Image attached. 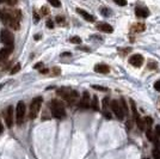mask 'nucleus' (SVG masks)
<instances>
[{"instance_id": "f257e3e1", "label": "nucleus", "mask_w": 160, "mask_h": 159, "mask_svg": "<svg viewBox=\"0 0 160 159\" xmlns=\"http://www.w3.org/2000/svg\"><path fill=\"white\" fill-rule=\"evenodd\" d=\"M19 17H20V12H18V11H7V10L0 11L1 22L7 28H11L14 30H18V28H19Z\"/></svg>"}, {"instance_id": "f03ea898", "label": "nucleus", "mask_w": 160, "mask_h": 159, "mask_svg": "<svg viewBox=\"0 0 160 159\" xmlns=\"http://www.w3.org/2000/svg\"><path fill=\"white\" fill-rule=\"evenodd\" d=\"M50 110H52V115L56 119H64V116H66L64 104L56 99L50 102Z\"/></svg>"}, {"instance_id": "7ed1b4c3", "label": "nucleus", "mask_w": 160, "mask_h": 159, "mask_svg": "<svg viewBox=\"0 0 160 159\" xmlns=\"http://www.w3.org/2000/svg\"><path fill=\"white\" fill-rule=\"evenodd\" d=\"M58 95L61 96L69 104H74L77 102V99L79 98L78 92L74 90H71V89H60V90H58Z\"/></svg>"}, {"instance_id": "20e7f679", "label": "nucleus", "mask_w": 160, "mask_h": 159, "mask_svg": "<svg viewBox=\"0 0 160 159\" xmlns=\"http://www.w3.org/2000/svg\"><path fill=\"white\" fill-rule=\"evenodd\" d=\"M25 114H27V105L24 102H18L17 107H16V122L18 126L23 125L24 120H25Z\"/></svg>"}, {"instance_id": "39448f33", "label": "nucleus", "mask_w": 160, "mask_h": 159, "mask_svg": "<svg viewBox=\"0 0 160 159\" xmlns=\"http://www.w3.org/2000/svg\"><path fill=\"white\" fill-rule=\"evenodd\" d=\"M42 102H43L42 97H36V98L32 99L31 104H30V114H29L31 120L36 119V116L38 115V111H39V109H41Z\"/></svg>"}, {"instance_id": "423d86ee", "label": "nucleus", "mask_w": 160, "mask_h": 159, "mask_svg": "<svg viewBox=\"0 0 160 159\" xmlns=\"http://www.w3.org/2000/svg\"><path fill=\"white\" fill-rule=\"evenodd\" d=\"M0 40H1V42L6 47L13 46V41H14L13 35H12V32H10V30H7V29H2L1 30V32H0Z\"/></svg>"}, {"instance_id": "0eeeda50", "label": "nucleus", "mask_w": 160, "mask_h": 159, "mask_svg": "<svg viewBox=\"0 0 160 159\" xmlns=\"http://www.w3.org/2000/svg\"><path fill=\"white\" fill-rule=\"evenodd\" d=\"M111 109H112V111H114V114L116 115V117L118 119V120H123L124 119V111L122 110V108H121V104H120V102L118 100H112L111 102Z\"/></svg>"}, {"instance_id": "6e6552de", "label": "nucleus", "mask_w": 160, "mask_h": 159, "mask_svg": "<svg viewBox=\"0 0 160 159\" xmlns=\"http://www.w3.org/2000/svg\"><path fill=\"white\" fill-rule=\"evenodd\" d=\"M129 64L133 65L134 67H140L143 64V56L140 54H135V55L129 58Z\"/></svg>"}, {"instance_id": "1a4fd4ad", "label": "nucleus", "mask_w": 160, "mask_h": 159, "mask_svg": "<svg viewBox=\"0 0 160 159\" xmlns=\"http://www.w3.org/2000/svg\"><path fill=\"white\" fill-rule=\"evenodd\" d=\"M5 120H6V125L7 127L11 128L13 126V108L10 105L6 110V114H5Z\"/></svg>"}, {"instance_id": "9d476101", "label": "nucleus", "mask_w": 160, "mask_h": 159, "mask_svg": "<svg viewBox=\"0 0 160 159\" xmlns=\"http://www.w3.org/2000/svg\"><path fill=\"white\" fill-rule=\"evenodd\" d=\"M135 14L140 18H147L149 16V11H148V8H145V7H136Z\"/></svg>"}, {"instance_id": "9b49d317", "label": "nucleus", "mask_w": 160, "mask_h": 159, "mask_svg": "<svg viewBox=\"0 0 160 159\" xmlns=\"http://www.w3.org/2000/svg\"><path fill=\"white\" fill-rule=\"evenodd\" d=\"M77 12H78L80 16H83L85 21H87V22H95V17H93L92 14H90L89 12H86L85 10H83V8H77Z\"/></svg>"}, {"instance_id": "f8f14e48", "label": "nucleus", "mask_w": 160, "mask_h": 159, "mask_svg": "<svg viewBox=\"0 0 160 159\" xmlns=\"http://www.w3.org/2000/svg\"><path fill=\"white\" fill-rule=\"evenodd\" d=\"M97 29H99L100 31L103 32H106V33H111V32L114 31L112 27L110 24H108V23H99V24H97Z\"/></svg>"}, {"instance_id": "ddd939ff", "label": "nucleus", "mask_w": 160, "mask_h": 159, "mask_svg": "<svg viewBox=\"0 0 160 159\" xmlns=\"http://www.w3.org/2000/svg\"><path fill=\"white\" fill-rule=\"evenodd\" d=\"M109 98L108 97H105L104 99H103V114H104V116L106 117V119H111V114H110V111H109Z\"/></svg>"}, {"instance_id": "4468645a", "label": "nucleus", "mask_w": 160, "mask_h": 159, "mask_svg": "<svg viewBox=\"0 0 160 159\" xmlns=\"http://www.w3.org/2000/svg\"><path fill=\"white\" fill-rule=\"evenodd\" d=\"M80 107L81 108H89L90 107V95H89V92H84V95H83V98H81V100H80Z\"/></svg>"}, {"instance_id": "2eb2a0df", "label": "nucleus", "mask_w": 160, "mask_h": 159, "mask_svg": "<svg viewBox=\"0 0 160 159\" xmlns=\"http://www.w3.org/2000/svg\"><path fill=\"white\" fill-rule=\"evenodd\" d=\"M95 71H96L97 73H103V74H105V73H109L110 67H109L108 65L99 64V65H96V66H95Z\"/></svg>"}, {"instance_id": "dca6fc26", "label": "nucleus", "mask_w": 160, "mask_h": 159, "mask_svg": "<svg viewBox=\"0 0 160 159\" xmlns=\"http://www.w3.org/2000/svg\"><path fill=\"white\" fill-rule=\"evenodd\" d=\"M142 121H143V127L147 128V130L151 129L152 123H153V120L151 117H145V119H142Z\"/></svg>"}, {"instance_id": "f3484780", "label": "nucleus", "mask_w": 160, "mask_h": 159, "mask_svg": "<svg viewBox=\"0 0 160 159\" xmlns=\"http://www.w3.org/2000/svg\"><path fill=\"white\" fill-rule=\"evenodd\" d=\"M130 104H131V110H133V116H134V119L135 120H137L140 116H139V113H137V110H136V105H135V102L133 100V99H130Z\"/></svg>"}, {"instance_id": "a211bd4d", "label": "nucleus", "mask_w": 160, "mask_h": 159, "mask_svg": "<svg viewBox=\"0 0 160 159\" xmlns=\"http://www.w3.org/2000/svg\"><path fill=\"white\" fill-rule=\"evenodd\" d=\"M133 31L134 32H140V31H143V29H145V25L142 24V23H137V24H134L133 25Z\"/></svg>"}, {"instance_id": "6ab92c4d", "label": "nucleus", "mask_w": 160, "mask_h": 159, "mask_svg": "<svg viewBox=\"0 0 160 159\" xmlns=\"http://www.w3.org/2000/svg\"><path fill=\"white\" fill-rule=\"evenodd\" d=\"M90 105H92V109H93V110H96V111L99 110V107H98V98H97V96H93V98H92V103H91Z\"/></svg>"}, {"instance_id": "aec40b11", "label": "nucleus", "mask_w": 160, "mask_h": 159, "mask_svg": "<svg viewBox=\"0 0 160 159\" xmlns=\"http://www.w3.org/2000/svg\"><path fill=\"white\" fill-rule=\"evenodd\" d=\"M146 136H147L148 140H151V141H155V135H154V133H153L151 129H148V130L146 132Z\"/></svg>"}, {"instance_id": "412c9836", "label": "nucleus", "mask_w": 160, "mask_h": 159, "mask_svg": "<svg viewBox=\"0 0 160 159\" xmlns=\"http://www.w3.org/2000/svg\"><path fill=\"white\" fill-rule=\"evenodd\" d=\"M121 108H122V110L124 111V114H127L129 111V109H128V107H127V104H126V100H124V98H121Z\"/></svg>"}, {"instance_id": "4be33fe9", "label": "nucleus", "mask_w": 160, "mask_h": 159, "mask_svg": "<svg viewBox=\"0 0 160 159\" xmlns=\"http://www.w3.org/2000/svg\"><path fill=\"white\" fill-rule=\"evenodd\" d=\"M69 42H71V43H74V44H80V43H81V38L78 37V36H74V37L69 38Z\"/></svg>"}, {"instance_id": "5701e85b", "label": "nucleus", "mask_w": 160, "mask_h": 159, "mask_svg": "<svg viewBox=\"0 0 160 159\" xmlns=\"http://www.w3.org/2000/svg\"><path fill=\"white\" fill-rule=\"evenodd\" d=\"M136 121V123H137V127L140 128L141 130H143L145 129V127H143V121H142V119L141 117H139L137 120H135Z\"/></svg>"}, {"instance_id": "b1692460", "label": "nucleus", "mask_w": 160, "mask_h": 159, "mask_svg": "<svg viewBox=\"0 0 160 159\" xmlns=\"http://www.w3.org/2000/svg\"><path fill=\"white\" fill-rule=\"evenodd\" d=\"M19 69H20V64L14 65V66H13V68L11 69V74H16V73H17Z\"/></svg>"}, {"instance_id": "393cba45", "label": "nucleus", "mask_w": 160, "mask_h": 159, "mask_svg": "<svg viewBox=\"0 0 160 159\" xmlns=\"http://www.w3.org/2000/svg\"><path fill=\"white\" fill-rule=\"evenodd\" d=\"M153 158L160 159V151L159 150H157V148H154V150H153Z\"/></svg>"}, {"instance_id": "a878e982", "label": "nucleus", "mask_w": 160, "mask_h": 159, "mask_svg": "<svg viewBox=\"0 0 160 159\" xmlns=\"http://www.w3.org/2000/svg\"><path fill=\"white\" fill-rule=\"evenodd\" d=\"M102 13H103L105 17H108V16H110V14H111V12H110L108 8H105V7H104V8H102Z\"/></svg>"}, {"instance_id": "bb28decb", "label": "nucleus", "mask_w": 160, "mask_h": 159, "mask_svg": "<svg viewBox=\"0 0 160 159\" xmlns=\"http://www.w3.org/2000/svg\"><path fill=\"white\" fill-rule=\"evenodd\" d=\"M154 135H155V138H160V126H157V127H155Z\"/></svg>"}, {"instance_id": "cd10ccee", "label": "nucleus", "mask_w": 160, "mask_h": 159, "mask_svg": "<svg viewBox=\"0 0 160 159\" xmlns=\"http://www.w3.org/2000/svg\"><path fill=\"white\" fill-rule=\"evenodd\" d=\"M93 89L95 90H99V91H108V89L102 87V86H98V85H93Z\"/></svg>"}, {"instance_id": "c85d7f7f", "label": "nucleus", "mask_w": 160, "mask_h": 159, "mask_svg": "<svg viewBox=\"0 0 160 159\" xmlns=\"http://www.w3.org/2000/svg\"><path fill=\"white\" fill-rule=\"evenodd\" d=\"M115 4H116V5H118V6H126V5H127V2H126V1H118V0H116V1H115Z\"/></svg>"}, {"instance_id": "c756f323", "label": "nucleus", "mask_w": 160, "mask_h": 159, "mask_svg": "<svg viewBox=\"0 0 160 159\" xmlns=\"http://www.w3.org/2000/svg\"><path fill=\"white\" fill-rule=\"evenodd\" d=\"M49 2H50V5H53V6H55V7H59V6L61 5L60 1H52V0H50Z\"/></svg>"}, {"instance_id": "7c9ffc66", "label": "nucleus", "mask_w": 160, "mask_h": 159, "mask_svg": "<svg viewBox=\"0 0 160 159\" xmlns=\"http://www.w3.org/2000/svg\"><path fill=\"white\" fill-rule=\"evenodd\" d=\"M154 89H155L157 91H159L160 92V80H158V81L154 84Z\"/></svg>"}, {"instance_id": "2f4dec72", "label": "nucleus", "mask_w": 160, "mask_h": 159, "mask_svg": "<svg viewBox=\"0 0 160 159\" xmlns=\"http://www.w3.org/2000/svg\"><path fill=\"white\" fill-rule=\"evenodd\" d=\"M47 27H48L49 29H53V28H54V23H53L52 21H48V22H47Z\"/></svg>"}, {"instance_id": "473e14b6", "label": "nucleus", "mask_w": 160, "mask_h": 159, "mask_svg": "<svg viewBox=\"0 0 160 159\" xmlns=\"http://www.w3.org/2000/svg\"><path fill=\"white\" fill-rule=\"evenodd\" d=\"M42 66H43V64H42V62H39V64H36V65H35V68H36V69H39V68H41Z\"/></svg>"}, {"instance_id": "72a5a7b5", "label": "nucleus", "mask_w": 160, "mask_h": 159, "mask_svg": "<svg viewBox=\"0 0 160 159\" xmlns=\"http://www.w3.org/2000/svg\"><path fill=\"white\" fill-rule=\"evenodd\" d=\"M56 22H58V23H64V18H62V17H58V18H56Z\"/></svg>"}, {"instance_id": "f704fd0d", "label": "nucleus", "mask_w": 160, "mask_h": 159, "mask_svg": "<svg viewBox=\"0 0 160 159\" xmlns=\"http://www.w3.org/2000/svg\"><path fill=\"white\" fill-rule=\"evenodd\" d=\"M42 10H43V11H42V13H43V14L49 13V11H47V7H42Z\"/></svg>"}, {"instance_id": "c9c22d12", "label": "nucleus", "mask_w": 160, "mask_h": 159, "mask_svg": "<svg viewBox=\"0 0 160 159\" xmlns=\"http://www.w3.org/2000/svg\"><path fill=\"white\" fill-rule=\"evenodd\" d=\"M4 132V126H2V123H1V120H0V134Z\"/></svg>"}, {"instance_id": "e433bc0d", "label": "nucleus", "mask_w": 160, "mask_h": 159, "mask_svg": "<svg viewBox=\"0 0 160 159\" xmlns=\"http://www.w3.org/2000/svg\"><path fill=\"white\" fill-rule=\"evenodd\" d=\"M1 89H2V85H0V90H1Z\"/></svg>"}, {"instance_id": "4c0bfd02", "label": "nucleus", "mask_w": 160, "mask_h": 159, "mask_svg": "<svg viewBox=\"0 0 160 159\" xmlns=\"http://www.w3.org/2000/svg\"><path fill=\"white\" fill-rule=\"evenodd\" d=\"M1 62H2V61H1V59H0V64H1Z\"/></svg>"}]
</instances>
